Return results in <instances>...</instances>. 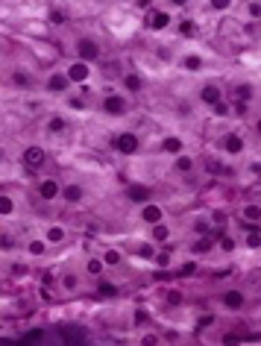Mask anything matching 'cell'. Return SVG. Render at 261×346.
<instances>
[{"mask_svg": "<svg viewBox=\"0 0 261 346\" xmlns=\"http://www.w3.org/2000/svg\"><path fill=\"white\" fill-rule=\"evenodd\" d=\"M76 56H79V62H94L100 56V44L91 41V38H79L76 41Z\"/></svg>", "mask_w": 261, "mask_h": 346, "instance_id": "6da1fadb", "label": "cell"}, {"mask_svg": "<svg viewBox=\"0 0 261 346\" xmlns=\"http://www.w3.org/2000/svg\"><path fill=\"white\" fill-rule=\"evenodd\" d=\"M47 91L50 94H65L67 88H70V79H67V73H62V70H56V73H50L47 76Z\"/></svg>", "mask_w": 261, "mask_h": 346, "instance_id": "7a4b0ae2", "label": "cell"}, {"mask_svg": "<svg viewBox=\"0 0 261 346\" xmlns=\"http://www.w3.org/2000/svg\"><path fill=\"white\" fill-rule=\"evenodd\" d=\"M62 200H65L67 206H76V203H82L85 200V188L82 185H76V182H67V185H62V194H59Z\"/></svg>", "mask_w": 261, "mask_h": 346, "instance_id": "3957f363", "label": "cell"}, {"mask_svg": "<svg viewBox=\"0 0 261 346\" xmlns=\"http://www.w3.org/2000/svg\"><path fill=\"white\" fill-rule=\"evenodd\" d=\"M103 109L112 115V118H121V115H127V100L118 94H109L106 100H103Z\"/></svg>", "mask_w": 261, "mask_h": 346, "instance_id": "277c9868", "label": "cell"}, {"mask_svg": "<svg viewBox=\"0 0 261 346\" xmlns=\"http://www.w3.org/2000/svg\"><path fill=\"white\" fill-rule=\"evenodd\" d=\"M65 73L70 82H85L91 76V68H88V62H73V65H67Z\"/></svg>", "mask_w": 261, "mask_h": 346, "instance_id": "5b68a950", "label": "cell"}, {"mask_svg": "<svg viewBox=\"0 0 261 346\" xmlns=\"http://www.w3.org/2000/svg\"><path fill=\"white\" fill-rule=\"evenodd\" d=\"M62 194V185L56 182V179H44L41 185H38V197L44 200V203H50V200H56Z\"/></svg>", "mask_w": 261, "mask_h": 346, "instance_id": "8992f818", "label": "cell"}, {"mask_svg": "<svg viewBox=\"0 0 261 346\" xmlns=\"http://www.w3.org/2000/svg\"><path fill=\"white\" fill-rule=\"evenodd\" d=\"M141 217L150 223V226H159L164 217V211H162V206H153V203H147L144 208H141Z\"/></svg>", "mask_w": 261, "mask_h": 346, "instance_id": "52a82bcc", "label": "cell"}, {"mask_svg": "<svg viewBox=\"0 0 261 346\" xmlns=\"http://www.w3.org/2000/svg\"><path fill=\"white\" fill-rule=\"evenodd\" d=\"M24 161H27L30 167H41V164L47 161V153H44L41 147H27V150H24Z\"/></svg>", "mask_w": 261, "mask_h": 346, "instance_id": "ba28073f", "label": "cell"}, {"mask_svg": "<svg viewBox=\"0 0 261 346\" xmlns=\"http://www.w3.org/2000/svg\"><path fill=\"white\" fill-rule=\"evenodd\" d=\"M220 97H223L220 85H202V91H199V100H202V103H208V106H217V103H220Z\"/></svg>", "mask_w": 261, "mask_h": 346, "instance_id": "9c48e42d", "label": "cell"}, {"mask_svg": "<svg viewBox=\"0 0 261 346\" xmlns=\"http://www.w3.org/2000/svg\"><path fill=\"white\" fill-rule=\"evenodd\" d=\"M223 305H226L229 311L244 308V293H241V290H226V293H223Z\"/></svg>", "mask_w": 261, "mask_h": 346, "instance_id": "30bf717a", "label": "cell"}, {"mask_svg": "<svg viewBox=\"0 0 261 346\" xmlns=\"http://www.w3.org/2000/svg\"><path fill=\"white\" fill-rule=\"evenodd\" d=\"M118 147H121V153H127V156H132V153L138 150V138H135L132 132H124V135L118 138Z\"/></svg>", "mask_w": 261, "mask_h": 346, "instance_id": "8fae6325", "label": "cell"}, {"mask_svg": "<svg viewBox=\"0 0 261 346\" xmlns=\"http://www.w3.org/2000/svg\"><path fill=\"white\" fill-rule=\"evenodd\" d=\"M124 88H127L130 94H138V91L144 88V79H141L138 73H127V76H124Z\"/></svg>", "mask_w": 261, "mask_h": 346, "instance_id": "7c38bea8", "label": "cell"}, {"mask_svg": "<svg viewBox=\"0 0 261 346\" xmlns=\"http://www.w3.org/2000/svg\"><path fill=\"white\" fill-rule=\"evenodd\" d=\"M65 238H67V232L62 226H50V229L44 232V241H47V244H62Z\"/></svg>", "mask_w": 261, "mask_h": 346, "instance_id": "4fadbf2b", "label": "cell"}, {"mask_svg": "<svg viewBox=\"0 0 261 346\" xmlns=\"http://www.w3.org/2000/svg\"><path fill=\"white\" fill-rule=\"evenodd\" d=\"M130 200L132 203H150V188H144V185H132L130 188Z\"/></svg>", "mask_w": 261, "mask_h": 346, "instance_id": "5bb4252c", "label": "cell"}, {"mask_svg": "<svg viewBox=\"0 0 261 346\" xmlns=\"http://www.w3.org/2000/svg\"><path fill=\"white\" fill-rule=\"evenodd\" d=\"M241 214H244V220H247V223H259L261 220V206L250 203V206H244V208H241Z\"/></svg>", "mask_w": 261, "mask_h": 346, "instance_id": "9a60e30c", "label": "cell"}, {"mask_svg": "<svg viewBox=\"0 0 261 346\" xmlns=\"http://www.w3.org/2000/svg\"><path fill=\"white\" fill-rule=\"evenodd\" d=\"M173 167H176L179 173H191V170H194V158L185 156V153H179V156H176V161H173Z\"/></svg>", "mask_w": 261, "mask_h": 346, "instance_id": "2e32d148", "label": "cell"}, {"mask_svg": "<svg viewBox=\"0 0 261 346\" xmlns=\"http://www.w3.org/2000/svg\"><path fill=\"white\" fill-rule=\"evenodd\" d=\"M162 147H164V153H176V156H179V153H182V138L167 135V138L162 141Z\"/></svg>", "mask_w": 261, "mask_h": 346, "instance_id": "e0dca14e", "label": "cell"}, {"mask_svg": "<svg viewBox=\"0 0 261 346\" xmlns=\"http://www.w3.org/2000/svg\"><path fill=\"white\" fill-rule=\"evenodd\" d=\"M226 153H232V156H238L241 150H244V141H241V135H226Z\"/></svg>", "mask_w": 261, "mask_h": 346, "instance_id": "ac0fdd59", "label": "cell"}, {"mask_svg": "<svg viewBox=\"0 0 261 346\" xmlns=\"http://www.w3.org/2000/svg\"><path fill=\"white\" fill-rule=\"evenodd\" d=\"M121 261H124L121 250H106V252H103V264H106V267H118Z\"/></svg>", "mask_w": 261, "mask_h": 346, "instance_id": "d6986e66", "label": "cell"}, {"mask_svg": "<svg viewBox=\"0 0 261 346\" xmlns=\"http://www.w3.org/2000/svg\"><path fill=\"white\" fill-rule=\"evenodd\" d=\"M62 290H67V293L79 290V276H76V273H65V276H62Z\"/></svg>", "mask_w": 261, "mask_h": 346, "instance_id": "ffe728a7", "label": "cell"}, {"mask_svg": "<svg viewBox=\"0 0 261 346\" xmlns=\"http://www.w3.org/2000/svg\"><path fill=\"white\" fill-rule=\"evenodd\" d=\"M150 24H153L156 30H164V27L170 24V15H167V12H162V9H159V12H153V15H150Z\"/></svg>", "mask_w": 261, "mask_h": 346, "instance_id": "44dd1931", "label": "cell"}, {"mask_svg": "<svg viewBox=\"0 0 261 346\" xmlns=\"http://www.w3.org/2000/svg\"><path fill=\"white\" fill-rule=\"evenodd\" d=\"M9 214H15V200L0 194V217H9Z\"/></svg>", "mask_w": 261, "mask_h": 346, "instance_id": "7402d4cb", "label": "cell"}, {"mask_svg": "<svg viewBox=\"0 0 261 346\" xmlns=\"http://www.w3.org/2000/svg\"><path fill=\"white\" fill-rule=\"evenodd\" d=\"M27 252L35 255V258H41V255L47 252V241H30V244H27Z\"/></svg>", "mask_w": 261, "mask_h": 346, "instance_id": "603a6c76", "label": "cell"}, {"mask_svg": "<svg viewBox=\"0 0 261 346\" xmlns=\"http://www.w3.org/2000/svg\"><path fill=\"white\" fill-rule=\"evenodd\" d=\"M103 267H106V264H103V258H88V264H85V270H88L91 276H100V273H103Z\"/></svg>", "mask_w": 261, "mask_h": 346, "instance_id": "cb8c5ba5", "label": "cell"}, {"mask_svg": "<svg viewBox=\"0 0 261 346\" xmlns=\"http://www.w3.org/2000/svg\"><path fill=\"white\" fill-rule=\"evenodd\" d=\"M12 82H15V85H21V88H30V82H33V79H30L24 70H15V73H12Z\"/></svg>", "mask_w": 261, "mask_h": 346, "instance_id": "d4e9b609", "label": "cell"}, {"mask_svg": "<svg viewBox=\"0 0 261 346\" xmlns=\"http://www.w3.org/2000/svg\"><path fill=\"white\" fill-rule=\"evenodd\" d=\"M47 132H50V135H59V132H65V121H62V118H53V121L47 124Z\"/></svg>", "mask_w": 261, "mask_h": 346, "instance_id": "484cf974", "label": "cell"}, {"mask_svg": "<svg viewBox=\"0 0 261 346\" xmlns=\"http://www.w3.org/2000/svg\"><path fill=\"white\" fill-rule=\"evenodd\" d=\"M153 238H156V241H167V238H170V229H167L164 223L153 226Z\"/></svg>", "mask_w": 261, "mask_h": 346, "instance_id": "4316f807", "label": "cell"}, {"mask_svg": "<svg viewBox=\"0 0 261 346\" xmlns=\"http://www.w3.org/2000/svg\"><path fill=\"white\" fill-rule=\"evenodd\" d=\"M208 223H226V211H223V208H211Z\"/></svg>", "mask_w": 261, "mask_h": 346, "instance_id": "83f0119b", "label": "cell"}, {"mask_svg": "<svg viewBox=\"0 0 261 346\" xmlns=\"http://www.w3.org/2000/svg\"><path fill=\"white\" fill-rule=\"evenodd\" d=\"M247 15L253 21H261V3H247Z\"/></svg>", "mask_w": 261, "mask_h": 346, "instance_id": "f1b7e54d", "label": "cell"}, {"mask_svg": "<svg viewBox=\"0 0 261 346\" xmlns=\"http://www.w3.org/2000/svg\"><path fill=\"white\" fill-rule=\"evenodd\" d=\"M185 68H188V70H199V68H202V59H199V56H188V59H185Z\"/></svg>", "mask_w": 261, "mask_h": 346, "instance_id": "f546056e", "label": "cell"}, {"mask_svg": "<svg viewBox=\"0 0 261 346\" xmlns=\"http://www.w3.org/2000/svg\"><path fill=\"white\" fill-rule=\"evenodd\" d=\"M247 247H250V250H259V247H261V238L256 235V232H253V235H247Z\"/></svg>", "mask_w": 261, "mask_h": 346, "instance_id": "4dcf8cb0", "label": "cell"}, {"mask_svg": "<svg viewBox=\"0 0 261 346\" xmlns=\"http://www.w3.org/2000/svg\"><path fill=\"white\" fill-rule=\"evenodd\" d=\"M194 270H196V261H185V264L179 267V273H182V276H191Z\"/></svg>", "mask_w": 261, "mask_h": 346, "instance_id": "1f68e13d", "label": "cell"}, {"mask_svg": "<svg viewBox=\"0 0 261 346\" xmlns=\"http://www.w3.org/2000/svg\"><path fill=\"white\" fill-rule=\"evenodd\" d=\"M214 115H217V118H226V115H229V103H223V100H220V103L214 106Z\"/></svg>", "mask_w": 261, "mask_h": 346, "instance_id": "d6a6232c", "label": "cell"}, {"mask_svg": "<svg viewBox=\"0 0 261 346\" xmlns=\"http://www.w3.org/2000/svg\"><path fill=\"white\" fill-rule=\"evenodd\" d=\"M141 346H159V335H144L141 338Z\"/></svg>", "mask_w": 261, "mask_h": 346, "instance_id": "836d02e7", "label": "cell"}, {"mask_svg": "<svg viewBox=\"0 0 261 346\" xmlns=\"http://www.w3.org/2000/svg\"><path fill=\"white\" fill-rule=\"evenodd\" d=\"M238 97H241V100H250V97H253V88H250V85H238Z\"/></svg>", "mask_w": 261, "mask_h": 346, "instance_id": "e575fe53", "label": "cell"}, {"mask_svg": "<svg viewBox=\"0 0 261 346\" xmlns=\"http://www.w3.org/2000/svg\"><path fill=\"white\" fill-rule=\"evenodd\" d=\"M156 264H159V267H167V264H170V255H167V252H156Z\"/></svg>", "mask_w": 261, "mask_h": 346, "instance_id": "d590c367", "label": "cell"}, {"mask_svg": "<svg viewBox=\"0 0 261 346\" xmlns=\"http://www.w3.org/2000/svg\"><path fill=\"white\" fill-rule=\"evenodd\" d=\"M50 21H53V24H65V12L53 9V12H50Z\"/></svg>", "mask_w": 261, "mask_h": 346, "instance_id": "8d00e7d4", "label": "cell"}, {"mask_svg": "<svg viewBox=\"0 0 261 346\" xmlns=\"http://www.w3.org/2000/svg\"><path fill=\"white\" fill-rule=\"evenodd\" d=\"M220 250H223V252H235V241H232V238H223V241H220Z\"/></svg>", "mask_w": 261, "mask_h": 346, "instance_id": "74e56055", "label": "cell"}, {"mask_svg": "<svg viewBox=\"0 0 261 346\" xmlns=\"http://www.w3.org/2000/svg\"><path fill=\"white\" fill-rule=\"evenodd\" d=\"M100 290H103V293H106V296H115V293H118V287H115V284H100Z\"/></svg>", "mask_w": 261, "mask_h": 346, "instance_id": "f35d334b", "label": "cell"}, {"mask_svg": "<svg viewBox=\"0 0 261 346\" xmlns=\"http://www.w3.org/2000/svg\"><path fill=\"white\" fill-rule=\"evenodd\" d=\"M208 250V241H199V244H194V255H199V252Z\"/></svg>", "mask_w": 261, "mask_h": 346, "instance_id": "ab89813d", "label": "cell"}, {"mask_svg": "<svg viewBox=\"0 0 261 346\" xmlns=\"http://www.w3.org/2000/svg\"><path fill=\"white\" fill-rule=\"evenodd\" d=\"M208 170H211V173H223V164H217V161H208Z\"/></svg>", "mask_w": 261, "mask_h": 346, "instance_id": "60d3db41", "label": "cell"}, {"mask_svg": "<svg viewBox=\"0 0 261 346\" xmlns=\"http://www.w3.org/2000/svg\"><path fill=\"white\" fill-rule=\"evenodd\" d=\"M167 299H170V302H173V305H179V302H182V296H179V293H176V290H170V293H167Z\"/></svg>", "mask_w": 261, "mask_h": 346, "instance_id": "b9f144b4", "label": "cell"}, {"mask_svg": "<svg viewBox=\"0 0 261 346\" xmlns=\"http://www.w3.org/2000/svg\"><path fill=\"white\" fill-rule=\"evenodd\" d=\"M214 323V314H205V317H199V326H211Z\"/></svg>", "mask_w": 261, "mask_h": 346, "instance_id": "7bdbcfd3", "label": "cell"}, {"mask_svg": "<svg viewBox=\"0 0 261 346\" xmlns=\"http://www.w3.org/2000/svg\"><path fill=\"white\" fill-rule=\"evenodd\" d=\"M256 132H259V135H261V118H259V121H256Z\"/></svg>", "mask_w": 261, "mask_h": 346, "instance_id": "ee69618b", "label": "cell"}]
</instances>
